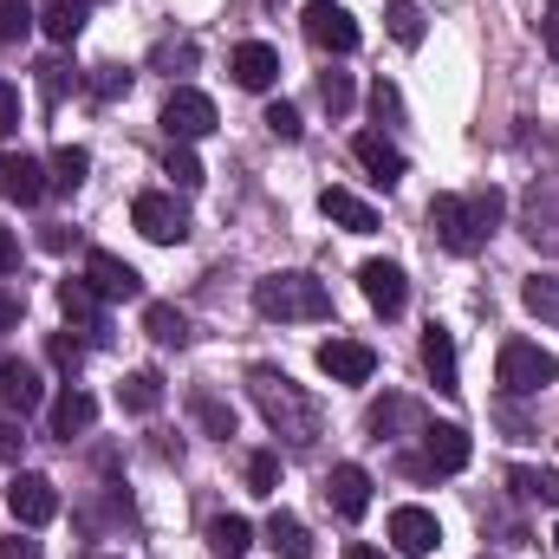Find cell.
Returning <instances> with one entry per match:
<instances>
[{"label": "cell", "mask_w": 559, "mask_h": 559, "mask_svg": "<svg viewBox=\"0 0 559 559\" xmlns=\"http://www.w3.org/2000/svg\"><path fill=\"white\" fill-rule=\"evenodd\" d=\"M39 404H46L39 365H26V358H7V365H0V411H7V417H33Z\"/></svg>", "instance_id": "cell-13"}, {"label": "cell", "mask_w": 559, "mask_h": 559, "mask_svg": "<svg viewBox=\"0 0 559 559\" xmlns=\"http://www.w3.org/2000/svg\"><path fill=\"white\" fill-rule=\"evenodd\" d=\"M254 306H261V319H280V325H319V319H332V293H325V280L312 274H267L254 280Z\"/></svg>", "instance_id": "cell-3"}, {"label": "cell", "mask_w": 559, "mask_h": 559, "mask_svg": "<svg viewBox=\"0 0 559 559\" xmlns=\"http://www.w3.org/2000/svg\"><path fill=\"white\" fill-rule=\"evenodd\" d=\"M508 215V195L501 189H475V195H436L429 202V235L449 248V254H475Z\"/></svg>", "instance_id": "cell-1"}, {"label": "cell", "mask_w": 559, "mask_h": 559, "mask_svg": "<svg viewBox=\"0 0 559 559\" xmlns=\"http://www.w3.org/2000/svg\"><path fill=\"white\" fill-rule=\"evenodd\" d=\"M189 417L202 423L209 436H222V442L235 436V411H228V404H222L215 391H189Z\"/></svg>", "instance_id": "cell-29"}, {"label": "cell", "mask_w": 559, "mask_h": 559, "mask_svg": "<svg viewBox=\"0 0 559 559\" xmlns=\"http://www.w3.org/2000/svg\"><path fill=\"white\" fill-rule=\"evenodd\" d=\"M554 554H559V527H554Z\"/></svg>", "instance_id": "cell-51"}, {"label": "cell", "mask_w": 559, "mask_h": 559, "mask_svg": "<svg viewBox=\"0 0 559 559\" xmlns=\"http://www.w3.org/2000/svg\"><path fill=\"white\" fill-rule=\"evenodd\" d=\"M371 118H378V124H397V118H404V92H397L391 79L371 85Z\"/></svg>", "instance_id": "cell-40"}, {"label": "cell", "mask_w": 559, "mask_h": 559, "mask_svg": "<svg viewBox=\"0 0 559 559\" xmlns=\"http://www.w3.org/2000/svg\"><path fill=\"white\" fill-rule=\"evenodd\" d=\"M248 488H254V495H274V488H280V455H274V449L248 455Z\"/></svg>", "instance_id": "cell-38"}, {"label": "cell", "mask_w": 559, "mask_h": 559, "mask_svg": "<svg viewBox=\"0 0 559 559\" xmlns=\"http://www.w3.org/2000/svg\"><path fill=\"white\" fill-rule=\"evenodd\" d=\"M92 423H98V397H92V391H72V384H66V397L52 404V436H66V442H72V436H85Z\"/></svg>", "instance_id": "cell-23"}, {"label": "cell", "mask_w": 559, "mask_h": 559, "mask_svg": "<svg viewBox=\"0 0 559 559\" xmlns=\"http://www.w3.org/2000/svg\"><path fill=\"white\" fill-rule=\"evenodd\" d=\"M228 72H235L241 92H267V85L280 79V52L274 46H261V39H248V46L228 52Z\"/></svg>", "instance_id": "cell-19"}, {"label": "cell", "mask_w": 559, "mask_h": 559, "mask_svg": "<svg viewBox=\"0 0 559 559\" xmlns=\"http://www.w3.org/2000/svg\"><path fill=\"white\" fill-rule=\"evenodd\" d=\"M404 417H417V411H411L404 397H391V404H378V411H371V429H384V436H391V423H404Z\"/></svg>", "instance_id": "cell-44"}, {"label": "cell", "mask_w": 559, "mask_h": 559, "mask_svg": "<svg viewBox=\"0 0 559 559\" xmlns=\"http://www.w3.org/2000/svg\"><path fill=\"white\" fill-rule=\"evenodd\" d=\"M72 85H79V72H72L66 59H46V66H39V98H46V105H59Z\"/></svg>", "instance_id": "cell-35"}, {"label": "cell", "mask_w": 559, "mask_h": 559, "mask_svg": "<svg viewBox=\"0 0 559 559\" xmlns=\"http://www.w3.org/2000/svg\"><path fill=\"white\" fill-rule=\"evenodd\" d=\"M7 508H13L20 527H46V521L59 514V488H52L46 475H33V468H13V481H7Z\"/></svg>", "instance_id": "cell-6"}, {"label": "cell", "mask_w": 559, "mask_h": 559, "mask_svg": "<svg viewBox=\"0 0 559 559\" xmlns=\"http://www.w3.org/2000/svg\"><path fill=\"white\" fill-rule=\"evenodd\" d=\"M267 547H274L280 559H312V534H306V521L274 514V521H267Z\"/></svg>", "instance_id": "cell-28"}, {"label": "cell", "mask_w": 559, "mask_h": 559, "mask_svg": "<svg viewBox=\"0 0 559 559\" xmlns=\"http://www.w3.org/2000/svg\"><path fill=\"white\" fill-rule=\"evenodd\" d=\"M325 501H332L338 521H365V508H371V475H365L358 462H338V468L325 475Z\"/></svg>", "instance_id": "cell-16"}, {"label": "cell", "mask_w": 559, "mask_h": 559, "mask_svg": "<svg viewBox=\"0 0 559 559\" xmlns=\"http://www.w3.org/2000/svg\"><path fill=\"white\" fill-rule=\"evenodd\" d=\"M345 559H384V554H378V547H365V540H352V547H345Z\"/></svg>", "instance_id": "cell-50"}, {"label": "cell", "mask_w": 559, "mask_h": 559, "mask_svg": "<svg viewBox=\"0 0 559 559\" xmlns=\"http://www.w3.org/2000/svg\"><path fill=\"white\" fill-rule=\"evenodd\" d=\"M521 228H527L534 248L559 254V189L554 182H534V189H527V202H521Z\"/></svg>", "instance_id": "cell-15"}, {"label": "cell", "mask_w": 559, "mask_h": 559, "mask_svg": "<svg viewBox=\"0 0 559 559\" xmlns=\"http://www.w3.org/2000/svg\"><path fill=\"white\" fill-rule=\"evenodd\" d=\"M352 156L371 169V182H378V189H397V182H404V150H397V143H384L378 131H358V138H352Z\"/></svg>", "instance_id": "cell-20"}, {"label": "cell", "mask_w": 559, "mask_h": 559, "mask_svg": "<svg viewBox=\"0 0 559 559\" xmlns=\"http://www.w3.org/2000/svg\"><path fill=\"white\" fill-rule=\"evenodd\" d=\"M143 332H150L156 345H189V319H182L176 306H143Z\"/></svg>", "instance_id": "cell-30"}, {"label": "cell", "mask_w": 559, "mask_h": 559, "mask_svg": "<svg viewBox=\"0 0 559 559\" xmlns=\"http://www.w3.org/2000/svg\"><path fill=\"white\" fill-rule=\"evenodd\" d=\"M85 286H92L98 299H143V274L131 267V261L105 254V248H92V254H85Z\"/></svg>", "instance_id": "cell-11"}, {"label": "cell", "mask_w": 559, "mask_h": 559, "mask_svg": "<svg viewBox=\"0 0 559 559\" xmlns=\"http://www.w3.org/2000/svg\"><path fill=\"white\" fill-rule=\"evenodd\" d=\"M521 299H527V312H540V319H559V280L554 274H534L521 286Z\"/></svg>", "instance_id": "cell-34"}, {"label": "cell", "mask_w": 559, "mask_h": 559, "mask_svg": "<svg viewBox=\"0 0 559 559\" xmlns=\"http://www.w3.org/2000/svg\"><path fill=\"white\" fill-rule=\"evenodd\" d=\"M85 169H92V156H85L79 143H66V150H52V189H59V195H72V189L85 182Z\"/></svg>", "instance_id": "cell-31"}, {"label": "cell", "mask_w": 559, "mask_h": 559, "mask_svg": "<svg viewBox=\"0 0 559 559\" xmlns=\"http://www.w3.org/2000/svg\"><path fill=\"white\" fill-rule=\"evenodd\" d=\"M20 455V429L13 423H0V462H13Z\"/></svg>", "instance_id": "cell-49"}, {"label": "cell", "mask_w": 559, "mask_h": 559, "mask_svg": "<svg viewBox=\"0 0 559 559\" xmlns=\"http://www.w3.org/2000/svg\"><path fill=\"white\" fill-rule=\"evenodd\" d=\"M319 371H325L332 384H371L378 352H371L365 338H325V345H319Z\"/></svg>", "instance_id": "cell-10"}, {"label": "cell", "mask_w": 559, "mask_h": 559, "mask_svg": "<svg viewBox=\"0 0 559 559\" xmlns=\"http://www.w3.org/2000/svg\"><path fill=\"white\" fill-rule=\"evenodd\" d=\"M59 312L85 332V345H105V338H111V332H105V299H98L85 280H66V286H59Z\"/></svg>", "instance_id": "cell-17"}, {"label": "cell", "mask_w": 559, "mask_h": 559, "mask_svg": "<svg viewBox=\"0 0 559 559\" xmlns=\"http://www.w3.org/2000/svg\"><path fill=\"white\" fill-rule=\"evenodd\" d=\"M163 176H176V189H202V182H209L189 143H182V150H169V163H163Z\"/></svg>", "instance_id": "cell-37"}, {"label": "cell", "mask_w": 559, "mask_h": 559, "mask_svg": "<svg viewBox=\"0 0 559 559\" xmlns=\"http://www.w3.org/2000/svg\"><path fill=\"white\" fill-rule=\"evenodd\" d=\"M540 39H547V52L559 59V0H547V20H540Z\"/></svg>", "instance_id": "cell-45"}, {"label": "cell", "mask_w": 559, "mask_h": 559, "mask_svg": "<svg viewBox=\"0 0 559 559\" xmlns=\"http://www.w3.org/2000/svg\"><path fill=\"white\" fill-rule=\"evenodd\" d=\"M163 131L176 143H195V138H209L215 131V98L209 92H169V105H163Z\"/></svg>", "instance_id": "cell-8"}, {"label": "cell", "mask_w": 559, "mask_h": 559, "mask_svg": "<svg viewBox=\"0 0 559 559\" xmlns=\"http://www.w3.org/2000/svg\"><path fill=\"white\" fill-rule=\"evenodd\" d=\"M20 312H26V306H20L13 293H0V332H13V325H20Z\"/></svg>", "instance_id": "cell-48"}, {"label": "cell", "mask_w": 559, "mask_h": 559, "mask_svg": "<svg viewBox=\"0 0 559 559\" xmlns=\"http://www.w3.org/2000/svg\"><path fill=\"white\" fill-rule=\"evenodd\" d=\"M468 455H475V442L462 423H423V468L429 475H462Z\"/></svg>", "instance_id": "cell-7"}, {"label": "cell", "mask_w": 559, "mask_h": 559, "mask_svg": "<svg viewBox=\"0 0 559 559\" xmlns=\"http://www.w3.org/2000/svg\"><path fill=\"white\" fill-rule=\"evenodd\" d=\"M508 488L521 495V501H547V508H559V475L554 468H508Z\"/></svg>", "instance_id": "cell-27"}, {"label": "cell", "mask_w": 559, "mask_h": 559, "mask_svg": "<svg viewBox=\"0 0 559 559\" xmlns=\"http://www.w3.org/2000/svg\"><path fill=\"white\" fill-rule=\"evenodd\" d=\"M423 371H429V384H436L442 397H455V391H462V371H455V338H449L442 325H429V332H423Z\"/></svg>", "instance_id": "cell-22"}, {"label": "cell", "mask_w": 559, "mask_h": 559, "mask_svg": "<svg viewBox=\"0 0 559 559\" xmlns=\"http://www.w3.org/2000/svg\"><path fill=\"white\" fill-rule=\"evenodd\" d=\"M248 391H254V404H261V417H267V429L274 436H286L293 449H312L319 442V429H325V417H319V404L286 378V371H274V365H254L248 371Z\"/></svg>", "instance_id": "cell-2"}, {"label": "cell", "mask_w": 559, "mask_h": 559, "mask_svg": "<svg viewBox=\"0 0 559 559\" xmlns=\"http://www.w3.org/2000/svg\"><path fill=\"white\" fill-rule=\"evenodd\" d=\"M20 267V241H13V228H0V274H13Z\"/></svg>", "instance_id": "cell-46"}, {"label": "cell", "mask_w": 559, "mask_h": 559, "mask_svg": "<svg viewBox=\"0 0 559 559\" xmlns=\"http://www.w3.org/2000/svg\"><path fill=\"white\" fill-rule=\"evenodd\" d=\"M495 384L508 397H540L547 384H559V358L540 352V345H527V338H508L501 358H495Z\"/></svg>", "instance_id": "cell-4"}, {"label": "cell", "mask_w": 559, "mask_h": 559, "mask_svg": "<svg viewBox=\"0 0 559 559\" xmlns=\"http://www.w3.org/2000/svg\"><path fill=\"white\" fill-rule=\"evenodd\" d=\"M248 547H254V527H248L241 514H215V521H209V554L215 559H241Z\"/></svg>", "instance_id": "cell-25"}, {"label": "cell", "mask_w": 559, "mask_h": 559, "mask_svg": "<svg viewBox=\"0 0 559 559\" xmlns=\"http://www.w3.org/2000/svg\"><path fill=\"white\" fill-rule=\"evenodd\" d=\"M124 92H131V72H124V66H98V72H92V98H98V105H111V98H124Z\"/></svg>", "instance_id": "cell-39"}, {"label": "cell", "mask_w": 559, "mask_h": 559, "mask_svg": "<svg viewBox=\"0 0 559 559\" xmlns=\"http://www.w3.org/2000/svg\"><path fill=\"white\" fill-rule=\"evenodd\" d=\"M39 33H46L52 46H72V39L85 33V0H46V7H39Z\"/></svg>", "instance_id": "cell-24"}, {"label": "cell", "mask_w": 559, "mask_h": 559, "mask_svg": "<svg viewBox=\"0 0 559 559\" xmlns=\"http://www.w3.org/2000/svg\"><path fill=\"white\" fill-rule=\"evenodd\" d=\"M0 559H46V554H39L33 540H20V534H13V540H0Z\"/></svg>", "instance_id": "cell-47"}, {"label": "cell", "mask_w": 559, "mask_h": 559, "mask_svg": "<svg viewBox=\"0 0 559 559\" xmlns=\"http://www.w3.org/2000/svg\"><path fill=\"white\" fill-rule=\"evenodd\" d=\"M319 105H325L332 118H345V111H352V72H325V79H319Z\"/></svg>", "instance_id": "cell-36"}, {"label": "cell", "mask_w": 559, "mask_h": 559, "mask_svg": "<svg viewBox=\"0 0 559 559\" xmlns=\"http://www.w3.org/2000/svg\"><path fill=\"white\" fill-rule=\"evenodd\" d=\"M46 189H52V176H46V163H39V156H26V150H20V156H13V150L0 156V195H7V202L33 209Z\"/></svg>", "instance_id": "cell-14"}, {"label": "cell", "mask_w": 559, "mask_h": 559, "mask_svg": "<svg viewBox=\"0 0 559 559\" xmlns=\"http://www.w3.org/2000/svg\"><path fill=\"white\" fill-rule=\"evenodd\" d=\"M13 131H20V85L0 79V138H13Z\"/></svg>", "instance_id": "cell-43"}, {"label": "cell", "mask_w": 559, "mask_h": 559, "mask_svg": "<svg viewBox=\"0 0 559 559\" xmlns=\"http://www.w3.org/2000/svg\"><path fill=\"white\" fill-rule=\"evenodd\" d=\"M33 26H39V7L33 0H0V46H20Z\"/></svg>", "instance_id": "cell-33"}, {"label": "cell", "mask_w": 559, "mask_h": 559, "mask_svg": "<svg viewBox=\"0 0 559 559\" xmlns=\"http://www.w3.org/2000/svg\"><path fill=\"white\" fill-rule=\"evenodd\" d=\"M358 286H365L371 312H384V319H397V312L411 306V280H404L397 261H365V267H358Z\"/></svg>", "instance_id": "cell-12"}, {"label": "cell", "mask_w": 559, "mask_h": 559, "mask_svg": "<svg viewBox=\"0 0 559 559\" xmlns=\"http://www.w3.org/2000/svg\"><path fill=\"white\" fill-rule=\"evenodd\" d=\"M261 124H267V131H274L280 143H299V131H306V124H299V111H293V105H267V118H261Z\"/></svg>", "instance_id": "cell-41"}, {"label": "cell", "mask_w": 559, "mask_h": 559, "mask_svg": "<svg viewBox=\"0 0 559 559\" xmlns=\"http://www.w3.org/2000/svg\"><path fill=\"white\" fill-rule=\"evenodd\" d=\"M436 540H442V527H436L429 508H397V514H391V547H397L404 559L436 554Z\"/></svg>", "instance_id": "cell-18"}, {"label": "cell", "mask_w": 559, "mask_h": 559, "mask_svg": "<svg viewBox=\"0 0 559 559\" xmlns=\"http://www.w3.org/2000/svg\"><path fill=\"white\" fill-rule=\"evenodd\" d=\"M384 26H391L397 46H423V7L417 0H391L384 7Z\"/></svg>", "instance_id": "cell-32"}, {"label": "cell", "mask_w": 559, "mask_h": 559, "mask_svg": "<svg viewBox=\"0 0 559 559\" xmlns=\"http://www.w3.org/2000/svg\"><path fill=\"white\" fill-rule=\"evenodd\" d=\"M131 222H138L143 241H156V248H182V241H189V215H182V202L163 195V189H143L138 202H131Z\"/></svg>", "instance_id": "cell-5"}, {"label": "cell", "mask_w": 559, "mask_h": 559, "mask_svg": "<svg viewBox=\"0 0 559 559\" xmlns=\"http://www.w3.org/2000/svg\"><path fill=\"white\" fill-rule=\"evenodd\" d=\"M319 209H325V222H338L345 235H371V228H378V209H371L365 195L338 189V182H332V189H319Z\"/></svg>", "instance_id": "cell-21"}, {"label": "cell", "mask_w": 559, "mask_h": 559, "mask_svg": "<svg viewBox=\"0 0 559 559\" xmlns=\"http://www.w3.org/2000/svg\"><path fill=\"white\" fill-rule=\"evenodd\" d=\"M118 404H124L131 417H156V411H163V378H156V371H131V378L118 384Z\"/></svg>", "instance_id": "cell-26"}, {"label": "cell", "mask_w": 559, "mask_h": 559, "mask_svg": "<svg viewBox=\"0 0 559 559\" xmlns=\"http://www.w3.org/2000/svg\"><path fill=\"white\" fill-rule=\"evenodd\" d=\"M306 39L319 52H358V20L338 7V0H312L306 7Z\"/></svg>", "instance_id": "cell-9"}, {"label": "cell", "mask_w": 559, "mask_h": 559, "mask_svg": "<svg viewBox=\"0 0 559 559\" xmlns=\"http://www.w3.org/2000/svg\"><path fill=\"white\" fill-rule=\"evenodd\" d=\"M46 352H52V365H59V371H79V365H85V345H79V338H66V332H52V345H46Z\"/></svg>", "instance_id": "cell-42"}]
</instances>
